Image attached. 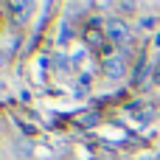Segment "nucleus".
<instances>
[{
	"label": "nucleus",
	"mask_w": 160,
	"mask_h": 160,
	"mask_svg": "<svg viewBox=\"0 0 160 160\" xmlns=\"http://www.w3.org/2000/svg\"><path fill=\"white\" fill-rule=\"evenodd\" d=\"M104 34H107L112 42H129V39H132L129 25H127L124 20H118V17H112V20H107V22H104Z\"/></svg>",
	"instance_id": "obj_1"
},
{
	"label": "nucleus",
	"mask_w": 160,
	"mask_h": 160,
	"mask_svg": "<svg viewBox=\"0 0 160 160\" xmlns=\"http://www.w3.org/2000/svg\"><path fill=\"white\" fill-rule=\"evenodd\" d=\"M104 73H107L110 79H121V76L127 73V59H124L121 53L107 56V59H104Z\"/></svg>",
	"instance_id": "obj_2"
},
{
	"label": "nucleus",
	"mask_w": 160,
	"mask_h": 160,
	"mask_svg": "<svg viewBox=\"0 0 160 160\" xmlns=\"http://www.w3.org/2000/svg\"><path fill=\"white\" fill-rule=\"evenodd\" d=\"M11 8H14V11H20V14H17L20 20H28V11H31L34 6H31V3H14Z\"/></svg>",
	"instance_id": "obj_3"
},
{
	"label": "nucleus",
	"mask_w": 160,
	"mask_h": 160,
	"mask_svg": "<svg viewBox=\"0 0 160 160\" xmlns=\"http://www.w3.org/2000/svg\"><path fill=\"white\" fill-rule=\"evenodd\" d=\"M155 79H158V82H160V73H158V76H155Z\"/></svg>",
	"instance_id": "obj_4"
},
{
	"label": "nucleus",
	"mask_w": 160,
	"mask_h": 160,
	"mask_svg": "<svg viewBox=\"0 0 160 160\" xmlns=\"http://www.w3.org/2000/svg\"><path fill=\"white\" fill-rule=\"evenodd\" d=\"M146 160H149V158H146Z\"/></svg>",
	"instance_id": "obj_5"
}]
</instances>
